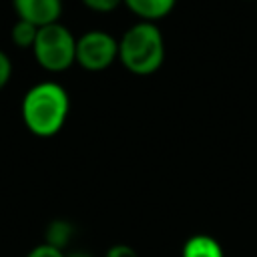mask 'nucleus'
<instances>
[{"instance_id":"12","label":"nucleus","mask_w":257,"mask_h":257,"mask_svg":"<svg viewBox=\"0 0 257 257\" xmlns=\"http://www.w3.org/2000/svg\"><path fill=\"white\" fill-rule=\"evenodd\" d=\"M10 76H12V60L4 50H0V90L8 84Z\"/></svg>"},{"instance_id":"14","label":"nucleus","mask_w":257,"mask_h":257,"mask_svg":"<svg viewBox=\"0 0 257 257\" xmlns=\"http://www.w3.org/2000/svg\"><path fill=\"white\" fill-rule=\"evenodd\" d=\"M64 257H90V255L84 251H72V253H64Z\"/></svg>"},{"instance_id":"9","label":"nucleus","mask_w":257,"mask_h":257,"mask_svg":"<svg viewBox=\"0 0 257 257\" xmlns=\"http://www.w3.org/2000/svg\"><path fill=\"white\" fill-rule=\"evenodd\" d=\"M36 34H38V26H34L32 22L20 20V18L14 22V26L10 30L12 42L18 48H32L34 46V40H36Z\"/></svg>"},{"instance_id":"2","label":"nucleus","mask_w":257,"mask_h":257,"mask_svg":"<svg viewBox=\"0 0 257 257\" xmlns=\"http://www.w3.org/2000/svg\"><path fill=\"white\" fill-rule=\"evenodd\" d=\"M118 58L133 74L147 76L157 72L165 60V40L161 28L145 20L131 26L118 40Z\"/></svg>"},{"instance_id":"11","label":"nucleus","mask_w":257,"mask_h":257,"mask_svg":"<svg viewBox=\"0 0 257 257\" xmlns=\"http://www.w3.org/2000/svg\"><path fill=\"white\" fill-rule=\"evenodd\" d=\"M26 257H64V251H60V249H56V247H52V245L40 243V245H36L34 249H30Z\"/></svg>"},{"instance_id":"10","label":"nucleus","mask_w":257,"mask_h":257,"mask_svg":"<svg viewBox=\"0 0 257 257\" xmlns=\"http://www.w3.org/2000/svg\"><path fill=\"white\" fill-rule=\"evenodd\" d=\"M82 4L94 12H112L118 4H122V0H82Z\"/></svg>"},{"instance_id":"7","label":"nucleus","mask_w":257,"mask_h":257,"mask_svg":"<svg viewBox=\"0 0 257 257\" xmlns=\"http://www.w3.org/2000/svg\"><path fill=\"white\" fill-rule=\"evenodd\" d=\"M183 257H223V249L213 237L195 235L185 243Z\"/></svg>"},{"instance_id":"5","label":"nucleus","mask_w":257,"mask_h":257,"mask_svg":"<svg viewBox=\"0 0 257 257\" xmlns=\"http://www.w3.org/2000/svg\"><path fill=\"white\" fill-rule=\"evenodd\" d=\"M12 6L20 20L34 26H46L58 22L62 14V0H12Z\"/></svg>"},{"instance_id":"1","label":"nucleus","mask_w":257,"mask_h":257,"mask_svg":"<svg viewBox=\"0 0 257 257\" xmlns=\"http://www.w3.org/2000/svg\"><path fill=\"white\" fill-rule=\"evenodd\" d=\"M68 108L66 90L54 80H42L26 90L22 98V120L32 135L52 137L64 126Z\"/></svg>"},{"instance_id":"13","label":"nucleus","mask_w":257,"mask_h":257,"mask_svg":"<svg viewBox=\"0 0 257 257\" xmlns=\"http://www.w3.org/2000/svg\"><path fill=\"white\" fill-rule=\"evenodd\" d=\"M104 257H139V255H137V251H135L133 247H128V245H112V247L106 251Z\"/></svg>"},{"instance_id":"8","label":"nucleus","mask_w":257,"mask_h":257,"mask_svg":"<svg viewBox=\"0 0 257 257\" xmlns=\"http://www.w3.org/2000/svg\"><path fill=\"white\" fill-rule=\"evenodd\" d=\"M72 225L64 219H54L50 221V225L46 227V237H44V243L46 245H52L60 251H64V247H68L70 239H72Z\"/></svg>"},{"instance_id":"6","label":"nucleus","mask_w":257,"mask_h":257,"mask_svg":"<svg viewBox=\"0 0 257 257\" xmlns=\"http://www.w3.org/2000/svg\"><path fill=\"white\" fill-rule=\"evenodd\" d=\"M122 2L145 22H155L159 18H165L175 8L177 0H122Z\"/></svg>"},{"instance_id":"4","label":"nucleus","mask_w":257,"mask_h":257,"mask_svg":"<svg viewBox=\"0 0 257 257\" xmlns=\"http://www.w3.org/2000/svg\"><path fill=\"white\" fill-rule=\"evenodd\" d=\"M118 58V42L102 30L84 32L76 38V62L92 72L108 68Z\"/></svg>"},{"instance_id":"3","label":"nucleus","mask_w":257,"mask_h":257,"mask_svg":"<svg viewBox=\"0 0 257 257\" xmlns=\"http://www.w3.org/2000/svg\"><path fill=\"white\" fill-rule=\"evenodd\" d=\"M32 52L44 70L62 72L76 62V38L60 22L46 24L38 28Z\"/></svg>"}]
</instances>
